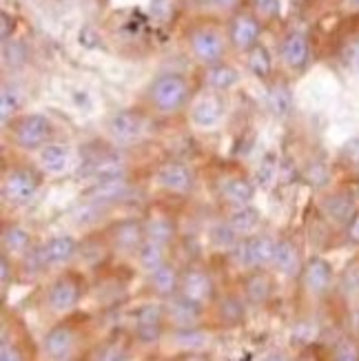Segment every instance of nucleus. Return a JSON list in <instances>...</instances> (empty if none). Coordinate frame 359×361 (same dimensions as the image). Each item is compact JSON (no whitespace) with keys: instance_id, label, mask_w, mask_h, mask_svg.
I'll use <instances>...</instances> for the list:
<instances>
[{"instance_id":"4468645a","label":"nucleus","mask_w":359,"mask_h":361,"mask_svg":"<svg viewBox=\"0 0 359 361\" xmlns=\"http://www.w3.org/2000/svg\"><path fill=\"white\" fill-rule=\"evenodd\" d=\"M38 253H40L44 271L60 269V266H67L78 253H80V246H78V242L71 235H56V238L47 240L42 246H38Z\"/></svg>"},{"instance_id":"393cba45","label":"nucleus","mask_w":359,"mask_h":361,"mask_svg":"<svg viewBox=\"0 0 359 361\" xmlns=\"http://www.w3.org/2000/svg\"><path fill=\"white\" fill-rule=\"evenodd\" d=\"M149 277H151L153 290L158 293L160 297H164V300H171V297H176L180 293L182 273L171 262H166L164 266H160V269L155 271V273H151Z\"/></svg>"},{"instance_id":"a19ab883","label":"nucleus","mask_w":359,"mask_h":361,"mask_svg":"<svg viewBox=\"0 0 359 361\" xmlns=\"http://www.w3.org/2000/svg\"><path fill=\"white\" fill-rule=\"evenodd\" d=\"M0 361H25L23 350L11 343L7 337H3V346H0Z\"/></svg>"},{"instance_id":"9d476101","label":"nucleus","mask_w":359,"mask_h":361,"mask_svg":"<svg viewBox=\"0 0 359 361\" xmlns=\"http://www.w3.org/2000/svg\"><path fill=\"white\" fill-rule=\"evenodd\" d=\"M80 295H83V286L71 273L67 275H60L51 281L49 290H47V306H49L51 312L56 315H67L71 312L78 302H80Z\"/></svg>"},{"instance_id":"423d86ee","label":"nucleus","mask_w":359,"mask_h":361,"mask_svg":"<svg viewBox=\"0 0 359 361\" xmlns=\"http://www.w3.org/2000/svg\"><path fill=\"white\" fill-rule=\"evenodd\" d=\"M107 240L114 250H118V253L135 255L140 250V246L147 242L145 219H135V217L120 219V222H116L107 228Z\"/></svg>"},{"instance_id":"412c9836","label":"nucleus","mask_w":359,"mask_h":361,"mask_svg":"<svg viewBox=\"0 0 359 361\" xmlns=\"http://www.w3.org/2000/svg\"><path fill=\"white\" fill-rule=\"evenodd\" d=\"M0 244H3L5 255L25 257L29 250L34 248V235L20 224H5L3 233H0Z\"/></svg>"},{"instance_id":"f257e3e1","label":"nucleus","mask_w":359,"mask_h":361,"mask_svg":"<svg viewBox=\"0 0 359 361\" xmlns=\"http://www.w3.org/2000/svg\"><path fill=\"white\" fill-rule=\"evenodd\" d=\"M191 85L182 73H160L147 89V100L151 109L162 116H174L189 102Z\"/></svg>"},{"instance_id":"4c0bfd02","label":"nucleus","mask_w":359,"mask_h":361,"mask_svg":"<svg viewBox=\"0 0 359 361\" xmlns=\"http://www.w3.org/2000/svg\"><path fill=\"white\" fill-rule=\"evenodd\" d=\"M20 104V98L18 93H16V89L9 85H3V93H0V111H3V124H9V116L16 114V109H18Z\"/></svg>"},{"instance_id":"5701e85b","label":"nucleus","mask_w":359,"mask_h":361,"mask_svg":"<svg viewBox=\"0 0 359 361\" xmlns=\"http://www.w3.org/2000/svg\"><path fill=\"white\" fill-rule=\"evenodd\" d=\"M322 213L331 219L333 224H348L351 217L357 213L355 211V200L351 193L346 191H337L333 195H329L322 202Z\"/></svg>"},{"instance_id":"09e8293b","label":"nucleus","mask_w":359,"mask_h":361,"mask_svg":"<svg viewBox=\"0 0 359 361\" xmlns=\"http://www.w3.org/2000/svg\"><path fill=\"white\" fill-rule=\"evenodd\" d=\"M67 361H78V359H73V357H71V359H67Z\"/></svg>"},{"instance_id":"f704fd0d","label":"nucleus","mask_w":359,"mask_h":361,"mask_svg":"<svg viewBox=\"0 0 359 361\" xmlns=\"http://www.w3.org/2000/svg\"><path fill=\"white\" fill-rule=\"evenodd\" d=\"M176 339H178V346L186 348L189 353H202V348L209 343V335L197 331V328H184V331H178Z\"/></svg>"},{"instance_id":"6e6552de","label":"nucleus","mask_w":359,"mask_h":361,"mask_svg":"<svg viewBox=\"0 0 359 361\" xmlns=\"http://www.w3.org/2000/svg\"><path fill=\"white\" fill-rule=\"evenodd\" d=\"M107 133L120 145L138 142V140L147 133V118L140 111H133V109H122V111L109 116Z\"/></svg>"},{"instance_id":"0eeeda50","label":"nucleus","mask_w":359,"mask_h":361,"mask_svg":"<svg viewBox=\"0 0 359 361\" xmlns=\"http://www.w3.org/2000/svg\"><path fill=\"white\" fill-rule=\"evenodd\" d=\"M229 44L236 51H253L260 44V36H262V20L253 11H238L231 18L229 25Z\"/></svg>"},{"instance_id":"de8ad7c7","label":"nucleus","mask_w":359,"mask_h":361,"mask_svg":"<svg viewBox=\"0 0 359 361\" xmlns=\"http://www.w3.org/2000/svg\"><path fill=\"white\" fill-rule=\"evenodd\" d=\"M351 3H357V5H359V0H351Z\"/></svg>"},{"instance_id":"2eb2a0df","label":"nucleus","mask_w":359,"mask_h":361,"mask_svg":"<svg viewBox=\"0 0 359 361\" xmlns=\"http://www.w3.org/2000/svg\"><path fill=\"white\" fill-rule=\"evenodd\" d=\"M75 331L69 324H58L42 337V353L49 361H67L75 350Z\"/></svg>"},{"instance_id":"4be33fe9","label":"nucleus","mask_w":359,"mask_h":361,"mask_svg":"<svg viewBox=\"0 0 359 361\" xmlns=\"http://www.w3.org/2000/svg\"><path fill=\"white\" fill-rule=\"evenodd\" d=\"M145 235H147L149 242L169 246L171 242L176 240V235H178V224H176V219L171 217V215L151 213L145 219Z\"/></svg>"},{"instance_id":"f3484780","label":"nucleus","mask_w":359,"mask_h":361,"mask_svg":"<svg viewBox=\"0 0 359 361\" xmlns=\"http://www.w3.org/2000/svg\"><path fill=\"white\" fill-rule=\"evenodd\" d=\"M279 56H282V62L288 69H295V71L304 69L310 60V42L306 34H302V31H291V34H286L282 40V47H279Z\"/></svg>"},{"instance_id":"f8f14e48","label":"nucleus","mask_w":359,"mask_h":361,"mask_svg":"<svg viewBox=\"0 0 359 361\" xmlns=\"http://www.w3.org/2000/svg\"><path fill=\"white\" fill-rule=\"evenodd\" d=\"M131 193V182L127 176H111V178H102V180H96L93 186L85 193V200L87 202H93L98 204L102 209H109L111 204H118L122 202Z\"/></svg>"},{"instance_id":"aec40b11","label":"nucleus","mask_w":359,"mask_h":361,"mask_svg":"<svg viewBox=\"0 0 359 361\" xmlns=\"http://www.w3.org/2000/svg\"><path fill=\"white\" fill-rule=\"evenodd\" d=\"M202 317V306L189 302L186 297H182L180 293L176 297H171L169 306H166V319L171 324L178 326V331H184V328H195L197 322Z\"/></svg>"},{"instance_id":"cd10ccee","label":"nucleus","mask_w":359,"mask_h":361,"mask_svg":"<svg viewBox=\"0 0 359 361\" xmlns=\"http://www.w3.org/2000/svg\"><path fill=\"white\" fill-rule=\"evenodd\" d=\"M273 293V281L264 271H255L244 279V295L253 306H264Z\"/></svg>"},{"instance_id":"b1692460","label":"nucleus","mask_w":359,"mask_h":361,"mask_svg":"<svg viewBox=\"0 0 359 361\" xmlns=\"http://www.w3.org/2000/svg\"><path fill=\"white\" fill-rule=\"evenodd\" d=\"M38 162H40L42 171H47V173H51V176H58V173H65L69 169L71 153L65 145L49 142L38 151Z\"/></svg>"},{"instance_id":"a211bd4d","label":"nucleus","mask_w":359,"mask_h":361,"mask_svg":"<svg viewBox=\"0 0 359 361\" xmlns=\"http://www.w3.org/2000/svg\"><path fill=\"white\" fill-rule=\"evenodd\" d=\"M217 191H220V197L226 204H231V207L236 209V207H248V204H251L255 195V186L244 176H226L217 184Z\"/></svg>"},{"instance_id":"1a4fd4ad","label":"nucleus","mask_w":359,"mask_h":361,"mask_svg":"<svg viewBox=\"0 0 359 361\" xmlns=\"http://www.w3.org/2000/svg\"><path fill=\"white\" fill-rule=\"evenodd\" d=\"M166 322V308L160 304H145L140 306L133 319V335L142 346L158 343L164 331Z\"/></svg>"},{"instance_id":"2f4dec72","label":"nucleus","mask_w":359,"mask_h":361,"mask_svg":"<svg viewBox=\"0 0 359 361\" xmlns=\"http://www.w3.org/2000/svg\"><path fill=\"white\" fill-rule=\"evenodd\" d=\"M182 9V0H151V18L158 25H171Z\"/></svg>"},{"instance_id":"20e7f679","label":"nucleus","mask_w":359,"mask_h":361,"mask_svg":"<svg viewBox=\"0 0 359 361\" xmlns=\"http://www.w3.org/2000/svg\"><path fill=\"white\" fill-rule=\"evenodd\" d=\"M42 186V176L40 171L34 166H11L5 171L3 176V200L5 204H11V207H25L31 200L36 197V193Z\"/></svg>"},{"instance_id":"bb28decb","label":"nucleus","mask_w":359,"mask_h":361,"mask_svg":"<svg viewBox=\"0 0 359 361\" xmlns=\"http://www.w3.org/2000/svg\"><path fill=\"white\" fill-rule=\"evenodd\" d=\"M222 111H224V104L217 96H205L200 102H195V106L191 109V118L197 127L207 129V127H213V124L220 122L222 118Z\"/></svg>"},{"instance_id":"ea45409f","label":"nucleus","mask_w":359,"mask_h":361,"mask_svg":"<svg viewBox=\"0 0 359 361\" xmlns=\"http://www.w3.org/2000/svg\"><path fill=\"white\" fill-rule=\"evenodd\" d=\"M253 13L257 18H275L279 13V0H253Z\"/></svg>"},{"instance_id":"49530a36","label":"nucleus","mask_w":359,"mask_h":361,"mask_svg":"<svg viewBox=\"0 0 359 361\" xmlns=\"http://www.w3.org/2000/svg\"><path fill=\"white\" fill-rule=\"evenodd\" d=\"M184 361H211L209 357H205V355H202V353H189V355H186V359Z\"/></svg>"},{"instance_id":"c85d7f7f","label":"nucleus","mask_w":359,"mask_h":361,"mask_svg":"<svg viewBox=\"0 0 359 361\" xmlns=\"http://www.w3.org/2000/svg\"><path fill=\"white\" fill-rule=\"evenodd\" d=\"M138 257V264H140V269H142L145 273H155L160 269V266H164L169 262L166 257V246L162 244H155V242H145L142 246H140V250L135 253Z\"/></svg>"},{"instance_id":"ddd939ff","label":"nucleus","mask_w":359,"mask_h":361,"mask_svg":"<svg viewBox=\"0 0 359 361\" xmlns=\"http://www.w3.org/2000/svg\"><path fill=\"white\" fill-rule=\"evenodd\" d=\"M155 182L166 193L174 195H189L195 186L193 171L182 162H164L155 171Z\"/></svg>"},{"instance_id":"79ce46f5","label":"nucleus","mask_w":359,"mask_h":361,"mask_svg":"<svg viewBox=\"0 0 359 361\" xmlns=\"http://www.w3.org/2000/svg\"><path fill=\"white\" fill-rule=\"evenodd\" d=\"M197 7L202 9H222V11H231L236 9L242 0H195Z\"/></svg>"},{"instance_id":"7c9ffc66","label":"nucleus","mask_w":359,"mask_h":361,"mask_svg":"<svg viewBox=\"0 0 359 361\" xmlns=\"http://www.w3.org/2000/svg\"><path fill=\"white\" fill-rule=\"evenodd\" d=\"M248 71L260 80H267L273 73V58L264 44H257L253 51H248Z\"/></svg>"},{"instance_id":"39448f33","label":"nucleus","mask_w":359,"mask_h":361,"mask_svg":"<svg viewBox=\"0 0 359 361\" xmlns=\"http://www.w3.org/2000/svg\"><path fill=\"white\" fill-rule=\"evenodd\" d=\"M277 240H273L267 233H255L242 238L236 248H233V257L238 259L244 269H264V266L273 264Z\"/></svg>"},{"instance_id":"dca6fc26","label":"nucleus","mask_w":359,"mask_h":361,"mask_svg":"<svg viewBox=\"0 0 359 361\" xmlns=\"http://www.w3.org/2000/svg\"><path fill=\"white\" fill-rule=\"evenodd\" d=\"M302 284H304L306 293H310L313 297H322V295L329 293L331 286H333V266H331V262H326L324 257H310L304 264Z\"/></svg>"},{"instance_id":"f03ea898","label":"nucleus","mask_w":359,"mask_h":361,"mask_svg":"<svg viewBox=\"0 0 359 361\" xmlns=\"http://www.w3.org/2000/svg\"><path fill=\"white\" fill-rule=\"evenodd\" d=\"M186 42H189L191 56L202 67H215L224 62L229 49V36H224L220 27L211 23H200L191 27V31L186 34Z\"/></svg>"},{"instance_id":"9b49d317","label":"nucleus","mask_w":359,"mask_h":361,"mask_svg":"<svg viewBox=\"0 0 359 361\" xmlns=\"http://www.w3.org/2000/svg\"><path fill=\"white\" fill-rule=\"evenodd\" d=\"M180 295L186 297L189 302L197 304L205 308L207 304L213 302V295H215V284H213V277L205 271V269H197V266H191L182 273V284H180Z\"/></svg>"},{"instance_id":"a878e982","label":"nucleus","mask_w":359,"mask_h":361,"mask_svg":"<svg viewBox=\"0 0 359 361\" xmlns=\"http://www.w3.org/2000/svg\"><path fill=\"white\" fill-rule=\"evenodd\" d=\"M226 224L233 231H236L238 238H248V235H255L257 226H260V211L253 209L251 204H248V207H236L229 213Z\"/></svg>"},{"instance_id":"7ed1b4c3","label":"nucleus","mask_w":359,"mask_h":361,"mask_svg":"<svg viewBox=\"0 0 359 361\" xmlns=\"http://www.w3.org/2000/svg\"><path fill=\"white\" fill-rule=\"evenodd\" d=\"M11 142L23 151H40L54 137V124L40 114H27L11 120L9 124Z\"/></svg>"},{"instance_id":"c756f323","label":"nucleus","mask_w":359,"mask_h":361,"mask_svg":"<svg viewBox=\"0 0 359 361\" xmlns=\"http://www.w3.org/2000/svg\"><path fill=\"white\" fill-rule=\"evenodd\" d=\"M238 80H240L238 71L231 65H226V62H220V65H215V67H207L205 82L215 91H229Z\"/></svg>"},{"instance_id":"e433bc0d","label":"nucleus","mask_w":359,"mask_h":361,"mask_svg":"<svg viewBox=\"0 0 359 361\" xmlns=\"http://www.w3.org/2000/svg\"><path fill=\"white\" fill-rule=\"evenodd\" d=\"M211 240H213V244L215 246H220V248H236V244L242 240V238H238L236 235V231H233L226 222H222V224H217L213 231H211Z\"/></svg>"},{"instance_id":"72a5a7b5","label":"nucleus","mask_w":359,"mask_h":361,"mask_svg":"<svg viewBox=\"0 0 359 361\" xmlns=\"http://www.w3.org/2000/svg\"><path fill=\"white\" fill-rule=\"evenodd\" d=\"M93 361H131V350L124 341H107L96 350Z\"/></svg>"},{"instance_id":"a18cd8bd","label":"nucleus","mask_w":359,"mask_h":361,"mask_svg":"<svg viewBox=\"0 0 359 361\" xmlns=\"http://www.w3.org/2000/svg\"><path fill=\"white\" fill-rule=\"evenodd\" d=\"M262 361H291V359L282 350H271V353H267L262 357Z\"/></svg>"},{"instance_id":"6ab92c4d","label":"nucleus","mask_w":359,"mask_h":361,"mask_svg":"<svg viewBox=\"0 0 359 361\" xmlns=\"http://www.w3.org/2000/svg\"><path fill=\"white\" fill-rule=\"evenodd\" d=\"M273 266H275V271L282 273L284 277H302L304 262H302V253L298 244L291 240H277Z\"/></svg>"},{"instance_id":"c03bdc74","label":"nucleus","mask_w":359,"mask_h":361,"mask_svg":"<svg viewBox=\"0 0 359 361\" xmlns=\"http://www.w3.org/2000/svg\"><path fill=\"white\" fill-rule=\"evenodd\" d=\"M346 240L355 246H359V211L351 217V222L346 224Z\"/></svg>"},{"instance_id":"473e14b6","label":"nucleus","mask_w":359,"mask_h":361,"mask_svg":"<svg viewBox=\"0 0 359 361\" xmlns=\"http://www.w3.org/2000/svg\"><path fill=\"white\" fill-rule=\"evenodd\" d=\"M269 109L275 116H286L293 109L291 89L284 82H275L269 91Z\"/></svg>"},{"instance_id":"37998d69","label":"nucleus","mask_w":359,"mask_h":361,"mask_svg":"<svg viewBox=\"0 0 359 361\" xmlns=\"http://www.w3.org/2000/svg\"><path fill=\"white\" fill-rule=\"evenodd\" d=\"M9 277H13V269H11L9 255L3 253V257H0V284H3V290L9 286Z\"/></svg>"},{"instance_id":"58836bf2","label":"nucleus","mask_w":359,"mask_h":361,"mask_svg":"<svg viewBox=\"0 0 359 361\" xmlns=\"http://www.w3.org/2000/svg\"><path fill=\"white\" fill-rule=\"evenodd\" d=\"M222 317L229 322V324H238L240 319H244V306L238 297H226L222 302Z\"/></svg>"},{"instance_id":"c9c22d12","label":"nucleus","mask_w":359,"mask_h":361,"mask_svg":"<svg viewBox=\"0 0 359 361\" xmlns=\"http://www.w3.org/2000/svg\"><path fill=\"white\" fill-rule=\"evenodd\" d=\"M331 361H359V343L353 337H341L335 343Z\"/></svg>"}]
</instances>
